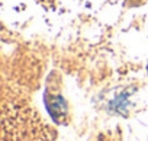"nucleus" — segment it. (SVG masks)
<instances>
[{"instance_id": "f257e3e1", "label": "nucleus", "mask_w": 148, "mask_h": 141, "mask_svg": "<svg viewBox=\"0 0 148 141\" xmlns=\"http://www.w3.org/2000/svg\"><path fill=\"white\" fill-rule=\"evenodd\" d=\"M45 102H47L45 103L47 109H48L49 115L54 119L58 121L60 118H64L67 115V103H65V100L61 96H51V95H48Z\"/></svg>"}]
</instances>
